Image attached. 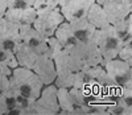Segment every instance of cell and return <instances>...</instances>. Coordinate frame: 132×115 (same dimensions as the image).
Wrapping results in <instances>:
<instances>
[{
  "instance_id": "cell-1",
  "label": "cell",
  "mask_w": 132,
  "mask_h": 115,
  "mask_svg": "<svg viewBox=\"0 0 132 115\" xmlns=\"http://www.w3.org/2000/svg\"><path fill=\"white\" fill-rule=\"evenodd\" d=\"M8 79H9V89H12L15 93L20 95L32 99L38 98L41 89L44 86L38 75L32 69L23 66L13 67Z\"/></svg>"
},
{
  "instance_id": "cell-2",
  "label": "cell",
  "mask_w": 132,
  "mask_h": 115,
  "mask_svg": "<svg viewBox=\"0 0 132 115\" xmlns=\"http://www.w3.org/2000/svg\"><path fill=\"white\" fill-rule=\"evenodd\" d=\"M94 42L98 45L99 52L102 54V64L103 65L106 61L112 60L118 57V53L122 48V41H120L114 30V27L111 24H108L107 27L95 29L94 32Z\"/></svg>"
},
{
  "instance_id": "cell-3",
  "label": "cell",
  "mask_w": 132,
  "mask_h": 115,
  "mask_svg": "<svg viewBox=\"0 0 132 115\" xmlns=\"http://www.w3.org/2000/svg\"><path fill=\"white\" fill-rule=\"evenodd\" d=\"M62 21H65L61 11H60V7H56L45 13H41V15H37L36 20L33 21L32 27L35 28L41 36L44 37H50V36H54V32L58 28V25L61 24Z\"/></svg>"
},
{
  "instance_id": "cell-4",
  "label": "cell",
  "mask_w": 132,
  "mask_h": 115,
  "mask_svg": "<svg viewBox=\"0 0 132 115\" xmlns=\"http://www.w3.org/2000/svg\"><path fill=\"white\" fill-rule=\"evenodd\" d=\"M102 66L116 86H132V66L127 62L116 57L106 61Z\"/></svg>"
},
{
  "instance_id": "cell-5",
  "label": "cell",
  "mask_w": 132,
  "mask_h": 115,
  "mask_svg": "<svg viewBox=\"0 0 132 115\" xmlns=\"http://www.w3.org/2000/svg\"><path fill=\"white\" fill-rule=\"evenodd\" d=\"M37 115H56L60 111L57 99V86L54 83L44 85L38 98L35 101Z\"/></svg>"
},
{
  "instance_id": "cell-6",
  "label": "cell",
  "mask_w": 132,
  "mask_h": 115,
  "mask_svg": "<svg viewBox=\"0 0 132 115\" xmlns=\"http://www.w3.org/2000/svg\"><path fill=\"white\" fill-rule=\"evenodd\" d=\"M53 62L56 66L57 74H68V73H74L78 72L83 67L78 54L75 53L74 48L66 49L62 48L56 56L53 57Z\"/></svg>"
},
{
  "instance_id": "cell-7",
  "label": "cell",
  "mask_w": 132,
  "mask_h": 115,
  "mask_svg": "<svg viewBox=\"0 0 132 115\" xmlns=\"http://www.w3.org/2000/svg\"><path fill=\"white\" fill-rule=\"evenodd\" d=\"M0 45L13 53L21 45L19 25L7 20L5 17L0 19Z\"/></svg>"
},
{
  "instance_id": "cell-8",
  "label": "cell",
  "mask_w": 132,
  "mask_h": 115,
  "mask_svg": "<svg viewBox=\"0 0 132 115\" xmlns=\"http://www.w3.org/2000/svg\"><path fill=\"white\" fill-rule=\"evenodd\" d=\"M93 3H95V0H68L60 7V11L66 21H77L86 19Z\"/></svg>"
},
{
  "instance_id": "cell-9",
  "label": "cell",
  "mask_w": 132,
  "mask_h": 115,
  "mask_svg": "<svg viewBox=\"0 0 132 115\" xmlns=\"http://www.w3.org/2000/svg\"><path fill=\"white\" fill-rule=\"evenodd\" d=\"M19 33H20V41H21L23 45L33 49L40 56L45 54L46 37L41 36L32 25H20L19 27Z\"/></svg>"
},
{
  "instance_id": "cell-10",
  "label": "cell",
  "mask_w": 132,
  "mask_h": 115,
  "mask_svg": "<svg viewBox=\"0 0 132 115\" xmlns=\"http://www.w3.org/2000/svg\"><path fill=\"white\" fill-rule=\"evenodd\" d=\"M74 50L78 54L83 67L102 64V54L99 52L98 45L94 42V40L87 42H78L74 47Z\"/></svg>"
},
{
  "instance_id": "cell-11",
  "label": "cell",
  "mask_w": 132,
  "mask_h": 115,
  "mask_svg": "<svg viewBox=\"0 0 132 115\" xmlns=\"http://www.w3.org/2000/svg\"><path fill=\"white\" fill-rule=\"evenodd\" d=\"M32 70L38 75L42 85L53 83L57 77V72H56V66H54L53 58H50V57H48L45 54H41L37 57Z\"/></svg>"
},
{
  "instance_id": "cell-12",
  "label": "cell",
  "mask_w": 132,
  "mask_h": 115,
  "mask_svg": "<svg viewBox=\"0 0 132 115\" xmlns=\"http://www.w3.org/2000/svg\"><path fill=\"white\" fill-rule=\"evenodd\" d=\"M4 17L9 21L15 22L19 27L20 25H32L33 21L36 20L37 17V13L36 11L33 9V7H29V8H23V9H11V8H7L5 13H4Z\"/></svg>"
},
{
  "instance_id": "cell-13",
  "label": "cell",
  "mask_w": 132,
  "mask_h": 115,
  "mask_svg": "<svg viewBox=\"0 0 132 115\" xmlns=\"http://www.w3.org/2000/svg\"><path fill=\"white\" fill-rule=\"evenodd\" d=\"M104 12L108 17L110 24H114L120 20H123L127 15L132 13V8L126 5L122 0H114L111 3H107L104 5H102Z\"/></svg>"
},
{
  "instance_id": "cell-14",
  "label": "cell",
  "mask_w": 132,
  "mask_h": 115,
  "mask_svg": "<svg viewBox=\"0 0 132 115\" xmlns=\"http://www.w3.org/2000/svg\"><path fill=\"white\" fill-rule=\"evenodd\" d=\"M70 29L78 42H87L91 41L94 37L95 28L90 24L87 19H81L77 21H70Z\"/></svg>"
},
{
  "instance_id": "cell-15",
  "label": "cell",
  "mask_w": 132,
  "mask_h": 115,
  "mask_svg": "<svg viewBox=\"0 0 132 115\" xmlns=\"http://www.w3.org/2000/svg\"><path fill=\"white\" fill-rule=\"evenodd\" d=\"M87 21L95 28V29H99V28H103V27H107L110 24L108 21V17L104 12V9L102 5H99L98 3H93V5L90 7L89 12H87V16H86Z\"/></svg>"
},
{
  "instance_id": "cell-16",
  "label": "cell",
  "mask_w": 132,
  "mask_h": 115,
  "mask_svg": "<svg viewBox=\"0 0 132 115\" xmlns=\"http://www.w3.org/2000/svg\"><path fill=\"white\" fill-rule=\"evenodd\" d=\"M54 36L58 39V41L62 44V47L66 48V49H71L78 44V41H77V39L74 37V34L70 29L69 21H66V20L62 21L58 25V28L54 32Z\"/></svg>"
},
{
  "instance_id": "cell-17",
  "label": "cell",
  "mask_w": 132,
  "mask_h": 115,
  "mask_svg": "<svg viewBox=\"0 0 132 115\" xmlns=\"http://www.w3.org/2000/svg\"><path fill=\"white\" fill-rule=\"evenodd\" d=\"M114 27L116 37L122 41V44L132 41V16L131 13L127 15L123 20L111 24Z\"/></svg>"
},
{
  "instance_id": "cell-18",
  "label": "cell",
  "mask_w": 132,
  "mask_h": 115,
  "mask_svg": "<svg viewBox=\"0 0 132 115\" xmlns=\"http://www.w3.org/2000/svg\"><path fill=\"white\" fill-rule=\"evenodd\" d=\"M15 56H16L19 66L32 69L33 65H35V62H36V60H37V57L40 54L36 53L33 49H30V48H28V47H25V45L21 44L19 47V49L15 52Z\"/></svg>"
},
{
  "instance_id": "cell-19",
  "label": "cell",
  "mask_w": 132,
  "mask_h": 115,
  "mask_svg": "<svg viewBox=\"0 0 132 115\" xmlns=\"http://www.w3.org/2000/svg\"><path fill=\"white\" fill-rule=\"evenodd\" d=\"M17 106L16 103V93L12 89H8L5 93L0 97V115H5L11 109Z\"/></svg>"
},
{
  "instance_id": "cell-20",
  "label": "cell",
  "mask_w": 132,
  "mask_h": 115,
  "mask_svg": "<svg viewBox=\"0 0 132 115\" xmlns=\"http://www.w3.org/2000/svg\"><path fill=\"white\" fill-rule=\"evenodd\" d=\"M0 62H2L3 65H5V66H8V67H11V69L19 66L15 53L3 48L2 45H0Z\"/></svg>"
},
{
  "instance_id": "cell-21",
  "label": "cell",
  "mask_w": 132,
  "mask_h": 115,
  "mask_svg": "<svg viewBox=\"0 0 132 115\" xmlns=\"http://www.w3.org/2000/svg\"><path fill=\"white\" fill-rule=\"evenodd\" d=\"M62 44L58 41V39L56 36H50L46 37V49H45V56L53 58L61 49H62Z\"/></svg>"
},
{
  "instance_id": "cell-22",
  "label": "cell",
  "mask_w": 132,
  "mask_h": 115,
  "mask_svg": "<svg viewBox=\"0 0 132 115\" xmlns=\"http://www.w3.org/2000/svg\"><path fill=\"white\" fill-rule=\"evenodd\" d=\"M32 7L36 11L37 15H41V13H45L48 11L58 7V5L54 3V0H33Z\"/></svg>"
},
{
  "instance_id": "cell-23",
  "label": "cell",
  "mask_w": 132,
  "mask_h": 115,
  "mask_svg": "<svg viewBox=\"0 0 132 115\" xmlns=\"http://www.w3.org/2000/svg\"><path fill=\"white\" fill-rule=\"evenodd\" d=\"M118 58L132 66V41L124 42L118 53Z\"/></svg>"
},
{
  "instance_id": "cell-24",
  "label": "cell",
  "mask_w": 132,
  "mask_h": 115,
  "mask_svg": "<svg viewBox=\"0 0 132 115\" xmlns=\"http://www.w3.org/2000/svg\"><path fill=\"white\" fill-rule=\"evenodd\" d=\"M33 4V0H8V8L11 9H23L29 8Z\"/></svg>"
},
{
  "instance_id": "cell-25",
  "label": "cell",
  "mask_w": 132,
  "mask_h": 115,
  "mask_svg": "<svg viewBox=\"0 0 132 115\" xmlns=\"http://www.w3.org/2000/svg\"><path fill=\"white\" fill-rule=\"evenodd\" d=\"M8 89H9V79H8V75L0 74V97H2Z\"/></svg>"
},
{
  "instance_id": "cell-26",
  "label": "cell",
  "mask_w": 132,
  "mask_h": 115,
  "mask_svg": "<svg viewBox=\"0 0 132 115\" xmlns=\"http://www.w3.org/2000/svg\"><path fill=\"white\" fill-rule=\"evenodd\" d=\"M7 8H8V0H0V19L4 17Z\"/></svg>"
},
{
  "instance_id": "cell-27",
  "label": "cell",
  "mask_w": 132,
  "mask_h": 115,
  "mask_svg": "<svg viewBox=\"0 0 132 115\" xmlns=\"http://www.w3.org/2000/svg\"><path fill=\"white\" fill-rule=\"evenodd\" d=\"M11 72H12V69L8 67V66H5V65H3L2 62H0V74H4V75H8V77H9Z\"/></svg>"
},
{
  "instance_id": "cell-28",
  "label": "cell",
  "mask_w": 132,
  "mask_h": 115,
  "mask_svg": "<svg viewBox=\"0 0 132 115\" xmlns=\"http://www.w3.org/2000/svg\"><path fill=\"white\" fill-rule=\"evenodd\" d=\"M111 2H114V0H95V3H98L99 5H104V4L111 3Z\"/></svg>"
},
{
  "instance_id": "cell-29",
  "label": "cell",
  "mask_w": 132,
  "mask_h": 115,
  "mask_svg": "<svg viewBox=\"0 0 132 115\" xmlns=\"http://www.w3.org/2000/svg\"><path fill=\"white\" fill-rule=\"evenodd\" d=\"M66 2H68V0H54V3H56L58 7H61V5H63Z\"/></svg>"
},
{
  "instance_id": "cell-30",
  "label": "cell",
  "mask_w": 132,
  "mask_h": 115,
  "mask_svg": "<svg viewBox=\"0 0 132 115\" xmlns=\"http://www.w3.org/2000/svg\"><path fill=\"white\" fill-rule=\"evenodd\" d=\"M122 2H123L126 5H128V7H131V8H132V0H122Z\"/></svg>"
}]
</instances>
